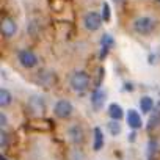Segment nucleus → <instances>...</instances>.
<instances>
[{"mask_svg": "<svg viewBox=\"0 0 160 160\" xmlns=\"http://www.w3.org/2000/svg\"><path fill=\"white\" fill-rule=\"evenodd\" d=\"M68 133H69V138H71L74 143H80V141L83 140V132H82V129H80L78 126L71 127Z\"/></svg>", "mask_w": 160, "mask_h": 160, "instance_id": "f8f14e48", "label": "nucleus"}, {"mask_svg": "<svg viewBox=\"0 0 160 160\" xmlns=\"http://www.w3.org/2000/svg\"><path fill=\"white\" fill-rule=\"evenodd\" d=\"M90 82H91V77L83 72V71H77L71 75V80H69V83H71V88L74 91H78V93H83L88 87H90Z\"/></svg>", "mask_w": 160, "mask_h": 160, "instance_id": "f257e3e1", "label": "nucleus"}, {"mask_svg": "<svg viewBox=\"0 0 160 160\" xmlns=\"http://www.w3.org/2000/svg\"><path fill=\"white\" fill-rule=\"evenodd\" d=\"M140 107H141V112H143V113H149V112H152V108H154V101H152V98H149V96L141 98V101H140Z\"/></svg>", "mask_w": 160, "mask_h": 160, "instance_id": "4468645a", "label": "nucleus"}, {"mask_svg": "<svg viewBox=\"0 0 160 160\" xmlns=\"http://www.w3.org/2000/svg\"><path fill=\"white\" fill-rule=\"evenodd\" d=\"M0 30H2V35H3L5 38H11V36L16 35L18 25H16L14 19H11V18H3V19H2V27H0Z\"/></svg>", "mask_w": 160, "mask_h": 160, "instance_id": "0eeeda50", "label": "nucleus"}, {"mask_svg": "<svg viewBox=\"0 0 160 160\" xmlns=\"http://www.w3.org/2000/svg\"><path fill=\"white\" fill-rule=\"evenodd\" d=\"M28 110L33 116H42L46 112V102L41 96H32L28 99Z\"/></svg>", "mask_w": 160, "mask_h": 160, "instance_id": "20e7f679", "label": "nucleus"}, {"mask_svg": "<svg viewBox=\"0 0 160 160\" xmlns=\"http://www.w3.org/2000/svg\"><path fill=\"white\" fill-rule=\"evenodd\" d=\"M7 122H8V118H7L5 113H2V115H0V126H2V129H5Z\"/></svg>", "mask_w": 160, "mask_h": 160, "instance_id": "aec40b11", "label": "nucleus"}, {"mask_svg": "<svg viewBox=\"0 0 160 160\" xmlns=\"http://www.w3.org/2000/svg\"><path fill=\"white\" fill-rule=\"evenodd\" d=\"M53 113H55V116H58V118H68V116H71V113H72V104H71L69 101H66V99H61V101H58V102L55 104Z\"/></svg>", "mask_w": 160, "mask_h": 160, "instance_id": "423d86ee", "label": "nucleus"}, {"mask_svg": "<svg viewBox=\"0 0 160 160\" xmlns=\"http://www.w3.org/2000/svg\"><path fill=\"white\" fill-rule=\"evenodd\" d=\"M0 137H2V149H5L8 146V135L5 132V129H2V133H0Z\"/></svg>", "mask_w": 160, "mask_h": 160, "instance_id": "6ab92c4d", "label": "nucleus"}, {"mask_svg": "<svg viewBox=\"0 0 160 160\" xmlns=\"http://www.w3.org/2000/svg\"><path fill=\"white\" fill-rule=\"evenodd\" d=\"M108 129L112 130V133H113V135H118V133L121 132V126L118 124V121H116V119H112V121L108 122Z\"/></svg>", "mask_w": 160, "mask_h": 160, "instance_id": "f3484780", "label": "nucleus"}, {"mask_svg": "<svg viewBox=\"0 0 160 160\" xmlns=\"http://www.w3.org/2000/svg\"><path fill=\"white\" fill-rule=\"evenodd\" d=\"M36 82L41 87H52L53 82H55V75L50 71H41L38 74V77H36Z\"/></svg>", "mask_w": 160, "mask_h": 160, "instance_id": "6e6552de", "label": "nucleus"}, {"mask_svg": "<svg viewBox=\"0 0 160 160\" xmlns=\"http://www.w3.org/2000/svg\"><path fill=\"white\" fill-rule=\"evenodd\" d=\"M127 124H129L132 129H135V130L143 126L141 116H140V113H137V110H129V112H127Z\"/></svg>", "mask_w": 160, "mask_h": 160, "instance_id": "1a4fd4ad", "label": "nucleus"}, {"mask_svg": "<svg viewBox=\"0 0 160 160\" xmlns=\"http://www.w3.org/2000/svg\"><path fill=\"white\" fill-rule=\"evenodd\" d=\"M101 44H102V53H101V58H105V55H107L108 49L113 46V39H112L108 35H104V36H102Z\"/></svg>", "mask_w": 160, "mask_h": 160, "instance_id": "dca6fc26", "label": "nucleus"}, {"mask_svg": "<svg viewBox=\"0 0 160 160\" xmlns=\"http://www.w3.org/2000/svg\"><path fill=\"white\" fill-rule=\"evenodd\" d=\"M158 2H160V0H158Z\"/></svg>", "mask_w": 160, "mask_h": 160, "instance_id": "4be33fe9", "label": "nucleus"}, {"mask_svg": "<svg viewBox=\"0 0 160 160\" xmlns=\"http://www.w3.org/2000/svg\"><path fill=\"white\" fill-rule=\"evenodd\" d=\"M102 19L107 22V21H110V7L107 5V3H104V8H102Z\"/></svg>", "mask_w": 160, "mask_h": 160, "instance_id": "a211bd4d", "label": "nucleus"}, {"mask_svg": "<svg viewBox=\"0 0 160 160\" xmlns=\"http://www.w3.org/2000/svg\"><path fill=\"white\" fill-rule=\"evenodd\" d=\"M11 102H13L11 91H8L7 88H2V90H0V105H2V108L8 107Z\"/></svg>", "mask_w": 160, "mask_h": 160, "instance_id": "9b49d317", "label": "nucleus"}, {"mask_svg": "<svg viewBox=\"0 0 160 160\" xmlns=\"http://www.w3.org/2000/svg\"><path fill=\"white\" fill-rule=\"evenodd\" d=\"M18 58H19V63L24 68H28V69H32V68H35L38 64V57L33 52H30V50H21L18 53Z\"/></svg>", "mask_w": 160, "mask_h": 160, "instance_id": "39448f33", "label": "nucleus"}, {"mask_svg": "<svg viewBox=\"0 0 160 160\" xmlns=\"http://www.w3.org/2000/svg\"><path fill=\"white\" fill-rule=\"evenodd\" d=\"M155 28V21L149 16H141L133 21V30L138 35H149Z\"/></svg>", "mask_w": 160, "mask_h": 160, "instance_id": "f03ea898", "label": "nucleus"}, {"mask_svg": "<svg viewBox=\"0 0 160 160\" xmlns=\"http://www.w3.org/2000/svg\"><path fill=\"white\" fill-rule=\"evenodd\" d=\"M113 2H116V3H121V2H122V0H113Z\"/></svg>", "mask_w": 160, "mask_h": 160, "instance_id": "412c9836", "label": "nucleus"}, {"mask_svg": "<svg viewBox=\"0 0 160 160\" xmlns=\"http://www.w3.org/2000/svg\"><path fill=\"white\" fill-rule=\"evenodd\" d=\"M91 102H93V107L96 108V110H99L102 105H104V102H105V91L104 90H96L93 94H91Z\"/></svg>", "mask_w": 160, "mask_h": 160, "instance_id": "9d476101", "label": "nucleus"}, {"mask_svg": "<svg viewBox=\"0 0 160 160\" xmlns=\"http://www.w3.org/2000/svg\"><path fill=\"white\" fill-rule=\"evenodd\" d=\"M102 146H104V133L99 127H96L94 129V151L102 149Z\"/></svg>", "mask_w": 160, "mask_h": 160, "instance_id": "2eb2a0df", "label": "nucleus"}, {"mask_svg": "<svg viewBox=\"0 0 160 160\" xmlns=\"http://www.w3.org/2000/svg\"><path fill=\"white\" fill-rule=\"evenodd\" d=\"M108 115H110V118H112V119L119 121V119L122 118L124 112H122V108H121L118 104H112V105L108 107Z\"/></svg>", "mask_w": 160, "mask_h": 160, "instance_id": "ddd939ff", "label": "nucleus"}, {"mask_svg": "<svg viewBox=\"0 0 160 160\" xmlns=\"http://www.w3.org/2000/svg\"><path fill=\"white\" fill-rule=\"evenodd\" d=\"M102 21H104V19H102V16H101L99 13L90 11V13H87V16H85V19H83V24H85L87 30H90V32H96V30L101 28Z\"/></svg>", "mask_w": 160, "mask_h": 160, "instance_id": "7ed1b4c3", "label": "nucleus"}]
</instances>
